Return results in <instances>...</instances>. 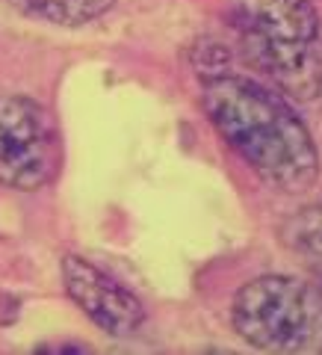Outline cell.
<instances>
[{"mask_svg": "<svg viewBox=\"0 0 322 355\" xmlns=\"http://www.w3.org/2000/svg\"><path fill=\"white\" fill-rule=\"evenodd\" d=\"M202 101L219 137L269 187L298 196L316 184V142L281 92L251 77L219 74L204 83Z\"/></svg>", "mask_w": 322, "mask_h": 355, "instance_id": "obj_1", "label": "cell"}, {"mask_svg": "<svg viewBox=\"0 0 322 355\" xmlns=\"http://www.w3.org/2000/svg\"><path fill=\"white\" fill-rule=\"evenodd\" d=\"M21 15L57 27H83L101 18L116 0H9Z\"/></svg>", "mask_w": 322, "mask_h": 355, "instance_id": "obj_7", "label": "cell"}, {"mask_svg": "<svg viewBox=\"0 0 322 355\" xmlns=\"http://www.w3.org/2000/svg\"><path fill=\"white\" fill-rule=\"evenodd\" d=\"M231 323L254 349L322 352V284L298 275H258L234 293Z\"/></svg>", "mask_w": 322, "mask_h": 355, "instance_id": "obj_3", "label": "cell"}, {"mask_svg": "<svg viewBox=\"0 0 322 355\" xmlns=\"http://www.w3.org/2000/svg\"><path fill=\"white\" fill-rule=\"evenodd\" d=\"M281 240L293 258L322 284V205H310L293 214L284 222Z\"/></svg>", "mask_w": 322, "mask_h": 355, "instance_id": "obj_6", "label": "cell"}, {"mask_svg": "<svg viewBox=\"0 0 322 355\" xmlns=\"http://www.w3.org/2000/svg\"><path fill=\"white\" fill-rule=\"evenodd\" d=\"M62 139L51 110L27 95H0V184L36 193L57 181Z\"/></svg>", "mask_w": 322, "mask_h": 355, "instance_id": "obj_4", "label": "cell"}, {"mask_svg": "<svg viewBox=\"0 0 322 355\" xmlns=\"http://www.w3.org/2000/svg\"><path fill=\"white\" fill-rule=\"evenodd\" d=\"M62 287L71 302L109 338H130L145 323V308L139 299L80 254L62 258Z\"/></svg>", "mask_w": 322, "mask_h": 355, "instance_id": "obj_5", "label": "cell"}, {"mask_svg": "<svg viewBox=\"0 0 322 355\" xmlns=\"http://www.w3.org/2000/svg\"><path fill=\"white\" fill-rule=\"evenodd\" d=\"M240 51L263 80L296 101L322 92V24L310 0H231Z\"/></svg>", "mask_w": 322, "mask_h": 355, "instance_id": "obj_2", "label": "cell"}]
</instances>
